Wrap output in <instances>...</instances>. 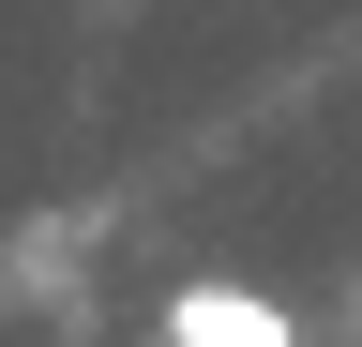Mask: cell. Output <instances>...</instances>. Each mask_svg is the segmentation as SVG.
<instances>
[{"label": "cell", "instance_id": "obj_1", "mask_svg": "<svg viewBox=\"0 0 362 347\" xmlns=\"http://www.w3.org/2000/svg\"><path fill=\"white\" fill-rule=\"evenodd\" d=\"M166 332L181 347H302V317L272 287H242V272H197V287H166Z\"/></svg>", "mask_w": 362, "mask_h": 347}, {"label": "cell", "instance_id": "obj_2", "mask_svg": "<svg viewBox=\"0 0 362 347\" xmlns=\"http://www.w3.org/2000/svg\"><path fill=\"white\" fill-rule=\"evenodd\" d=\"M166 347H181V332H166Z\"/></svg>", "mask_w": 362, "mask_h": 347}]
</instances>
